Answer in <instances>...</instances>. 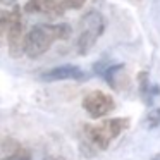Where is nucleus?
I'll use <instances>...</instances> for the list:
<instances>
[{"mask_svg": "<svg viewBox=\"0 0 160 160\" xmlns=\"http://www.w3.org/2000/svg\"><path fill=\"white\" fill-rule=\"evenodd\" d=\"M71 29L69 24H38L33 26L24 38V55L29 59H38L43 53L50 50L53 42L59 40L71 38Z\"/></svg>", "mask_w": 160, "mask_h": 160, "instance_id": "nucleus-1", "label": "nucleus"}, {"mask_svg": "<svg viewBox=\"0 0 160 160\" xmlns=\"http://www.w3.org/2000/svg\"><path fill=\"white\" fill-rule=\"evenodd\" d=\"M131 121L129 117H115V119H105L100 124H84V132L88 139L93 143L97 148L107 150L110 143L121 134L122 131L129 128Z\"/></svg>", "mask_w": 160, "mask_h": 160, "instance_id": "nucleus-2", "label": "nucleus"}, {"mask_svg": "<svg viewBox=\"0 0 160 160\" xmlns=\"http://www.w3.org/2000/svg\"><path fill=\"white\" fill-rule=\"evenodd\" d=\"M2 33L7 38V47L11 57H21L24 53V29H22V14L21 9L14 7L11 12L4 11L0 16Z\"/></svg>", "mask_w": 160, "mask_h": 160, "instance_id": "nucleus-3", "label": "nucleus"}, {"mask_svg": "<svg viewBox=\"0 0 160 160\" xmlns=\"http://www.w3.org/2000/svg\"><path fill=\"white\" fill-rule=\"evenodd\" d=\"M105 31V21L103 16L98 11H90L81 18V33L78 36L76 48L79 55H86L95 47L97 40Z\"/></svg>", "mask_w": 160, "mask_h": 160, "instance_id": "nucleus-4", "label": "nucleus"}, {"mask_svg": "<svg viewBox=\"0 0 160 160\" xmlns=\"http://www.w3.org/2000/svg\"><path fill=\"white\" fill-rule=\"evenodd\" d=\"M83 108L91 115L93 119L105 117L115 108V102L110 95L103 93V91H90L86 97L83 98Z\"/></svg>", "mask_w": 160, "mask_h": 160, "instance_id": "nucleus-5", "label": "nucleus"}, {"mask_svg": "<svg viewBox=\"0 0 160 160\" xmlns=\"http://www.w3.org/2000/svg\"><path fill=\"white\" fill-rule=\"evenodd\" d=\"M43 81H48V83H52V81H67V79H72V81H81L86 78V74H84L83 69H79L78 66H59V67H53V69L47 71V72H43L42 76Z\"/></svg>", "mask_w": 160, "mask_h": 160, "instance_id": "nucleus-6", "label": "nucleus"}, {"mask_svg": "<svg viewBox=\"0 0 160 160\" xmlns=\"http://www.w3.org/2000/svg\"><path fill=\"white\" fill-rule=\"evenodd\" d=\"M62 0H28L24 5L26 14H48L59 16V7Z\"/></svg>", "mask_w": 160, "mask_h": 160, "instance_id": "nucleus-7", "label": "nucleus"}, {"mask_svg": "<svg viewBox=\"0 0 160 160\" xmlns=\"http://www.w3.org/2000/svg\"><path fill=\"white\" fill-rule=\"evenodd\" d=\"M138 81H139V91H141L143 100L146 102V105H150L153 97H152V84H150V81H148V74H146V72H139Z\"/></svg>", "mask_w": 160, "mask_h": 160, "instance_id": "nucleus-8", "label": "nucleus"}, {"mask_svg": "<svg viewBox=\"0 0 160 160\" xmlns=\"http://www.w3.org/2000/svg\"><path fill=\"white\" fill-rule=\"evenodd\" d=\"M143 124H145L146 129H155L160 126V107H155L145 115L143 119Z\"/></svg>", "mask_w": 160, "mask_h": 160, "instance_id": "nucleus-9", "label": "nucleus"}, {"mask_svg": "<svg viewBox=\"0 0 160 160\" xmlns=\"http://www.w3.org/2000/svg\"><path fill=\"white\" fill-rule=\"evenodd\" d=\"M2 160H31V152H29L28 148H24V146H19L14 152L4 155Z\"/></svg>", "mask_w": 160, "mask_h": 160, "instance_id": "nucleus-10", "label": "nucleus"}, {"mask_svg": "<svg viewBox=\"0 0 160 160\" xmlns=\"http://www.w3.org/2000/svg\"><path fill=\"white\" fill-rule=\"evenodd\" d=\"M88 0H62V4L59 7V16H62L66 11H76V9H81Z\"/></svg>", "mask_w": 160, "mask_h": 160, "instance_id": "nucleus-11", "label": "nucleus"}, {"mask_svg": "<svg viewBox=\"0 0 160 160\" xmlns=\"http://www.w3.org/2000/svg\"><path fill=\"white\" fill-rule=\"evenodd\" d=\"M0 2H2L4 5H11V4H14L16 0H0Z\"/></svg>", "mask_w": 160, "mask_h": 160, "instance_id": "nucleus-12", "label": "nucleus"}, {"mask_svg": "<svg viewBox=\"0 0 160 160\" xmlns=\"http://www.w3.org/2000/svg\"><path fill=\"white\" fill-rule=\"evenodd\" d=\"M47 160H64V157H48Z\"/></svg>", "mask_w": 160, "mask_h": 160, "instance_id": "nucleus-13", "label": "nucleus"}, {"mask_svg": "<svg viewBox=\"0 0 160 160\" xmlns=\"http://www.w3.org/2000/svg\"><path fill=\"white\" fill-rule=\"evenodd\" d=\"M152 160H160V153H158V155H155V157H153Z\"/></svg>", "mask_w": 160, "mask_h": 160, "instance_id": "nucleus-14", "label": "nucleus"}]
</instances>
